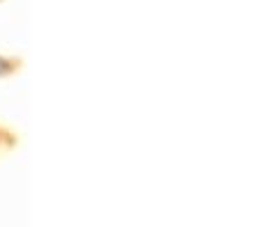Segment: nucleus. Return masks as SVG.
Masks as SVG:
<instances>
[{
    "label": "nucleus",
    "instance_id": "1",
    "mask_svg": "<svg viewBox=\"0 0 256 227\" xmlns=\"http://www.w3.org/2000/svg\"><path fill=\"white\" fill-rule=\"evenodd\" d=\"M10 71H12V62L10 60H5V58H0V76L10 74Z\"/></svg>",
    "mask_w": 256,
    "mask_h": 227
}]
</instances>
